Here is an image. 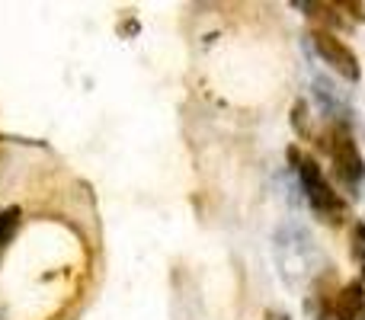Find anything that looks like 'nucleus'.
Here are the masks:
<instances>
[{
    "instance_id": "f257e3e1",
    "label": "nucleus",
    "mask_w": 365,
    "mask_h": 320,
    "mask_svg": "<svg viewBox=\"0 0 365 320\" xmlns=\"http://www.w3.org/2000/svg\"><path fill=\"white\" fill-rule=\"evenodd\" d=\"M289 160H292V167H295L298 180H302V189H304V195H308L311 208H314L321 218H330V221L340 218L343 199L330 189V182L324 180V170L317 167V160L311 158L308 151H302V148H289Z\"/></svg>"
},
{
    "instance_id": "f03ea898",
    "label": "nucleus",
    "mask_w": 365,
    "mask_h": 320,
    "mask_svg": "<svg viewBox=\"0 0 365 320\" xmlns=\"http://www.w3.org/2000/svg\"><path fill=\"white\" fill-rule=\"evenodd\" d=\"M327 145H330V160H334L336 180H340L346 189H356L365 176V160H362L359 148H356V141H353V132H349L346 125H334Z\"/></svg>"
},
{
    "instance_id": "423d86ee",
    "label": "nucleus",
    "mask_w": 365,
    "mask_h": 320,
    "mask_svg": "<svg viewBox=\"0 0 365 320\" xmlns=\"http://www.w3.org/2000/svg\"><path fill=\"white\" fill-rule=\"evenodd\" d=\"M16 227H19V208L0 212V253H4V247L10 244V237L16 234Z\"/></svg>"
},
{
    "instance_id": "7ed1b4c3",
    "label": "nucleus",
    "mask_w": 365,
    "mask_h": 320,
    "mask_svg": "<svg viewBox=\"0 0 365 320\" xmlns=\"http://www.w3.org/2000/svg\"><path fill=\"white\" fill-rule=\"evenodd\" d=\"M311 38H314L317 55H321L336 74L346 77V81H359V58H356V51L349 48V45H343L330 29H314Z\"/></svg>"
},
{
    "instance_id": "0eeeda50",
    "label": "nucleus",
    "mask_w": 365,
    "mask_h": 320,
    "mask_svg": "<svg viewBox=\"0 0 365 320\" xmlns=\"http://www.w3.org/2000/svg\"><path fill=\"white\" fill-rule=\"evenodd\" d=\"M266 320H289L282 314V311H269V314H266Z\"/></svg>"
},
{
    "instance_id": "20e7f679",
    "label": "nucleus",
    "mask_w": 365,
    "mask_h": 320,
    "mask_svg": "<svg viewBox=\"0 0 365 320\" xmlns=\"http://www.w3.org/2000/svg\"><path fill=\"white\" fill-rule=\"evenodd\" d=\"M334 314L336 320H365V289L362 282H349L340 289L334 301Z\"/></svg>"
},
{
    "instance_id": "39448f33",
    "label": "nucleus",
    "mask_w": 365,
    "mask_h": 320,
    "mask_svg": "<svg viewBox=\"0 0 365 320\" xmlns=\"http://www.w3.org/2000/svg\"><path fill=\"white\" fill-rule=\"evenodd\" d=\"M349 253H353V259L359 263V272H362V279H365V224H362V221H356V224H353Z\"/></svg>"
}]
</instances>
